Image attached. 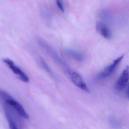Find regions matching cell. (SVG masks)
I'll use <instances>...</instances> for the list:
<instances>
[{"instance_id": "9", "label": "cell", "mask_w": 129, "mask_h": 129, "mask_svg": "<svg viewBox=\"0 0 129 129\" xmlns=\"http://www.w3.org/2000/svg\"><path fill=\"white\" fill-rule=\"evenodd\" d=\"M4 110L6 117L7 119L10 129H18L13 116L7 106H4Z\"/></svg>"}, {"instance_id": "3", "label": "cell", "mask_w": 129, "mask_h": 129, "mask_svg": "<svg viewBox=\"0 0 129 129\" xmlns=\"http://www.w3.org/2000/svg\"><path fill=\"white\" fill-rule=\"evenodd\" d=\"M3 61L20 80L24 83L29 82V78L28 75L12 60L9 58H4Z\"/></svg>"}, {"instance_id": "12", "label": "cell", "mask_w": 129, "mask_h": 129, "mask_svg": "<svg viewBox=\"0 0 129 129\" xmlns=\"http://www.w3.org/2000/svg\"><path fill=\"white\" fill-rule=\"evenodd\" d=\"M126 96L127 98V99H129V85L128 86V88L127 90L126 93Z\"/></svg>"}, {"instance_id": "7", "label": "cell", "mask_w": 129, "mask_h": 129, "mask_svg": "<svg viewBox=\"0 0 129 129\" xmlns=\"http://www.w3.org/2000/svg\"><path fill=\"white\" fill-rule=\"evenodd\" d=\"M63 52L67 57L78 62H82L85 60V56L83 53L73 49L64 48Z\"/></svg>"}, {"instance_id": "5", "label": "cell", "mask_w": 129, "mask_h": 129, "mask_svg": "<svg viewBox=\"0 0 129 129\" xmlns=\"http://www.w3.org/2000/svg\"><path fill=\"white\" fill-rule=\"evenodd\" d=\"M67 72L71 80L77 87L85 92H89L86 83L79 73L71 69Z\"/></svg>"}, {"instance_id": "10", "label": "cell", "mask_w": 129, "mask_h": 129, "mask_svg": "<svg viewBox=\"0 0 129 129\" xmlns=\"http://www.w3.org/2000/svg\"><path fill=\"white\" fill-rule=\"evenodd\" d=\"M39 61L40 63V64L43 68L50 75H51L52 77H54V74L53 72L51 70L49 66L47 64V63L45 61V60L43 59V58L41 57H39Z\"/></svg>"}, {"instance_id": "2", "label": "cell", "mask_w": 129, "mask_h": 129, "mask_svg": "<svg viewBox=\"0 0 129 129\" xmlns=\"http://www.w3.org/2000/svg\"><path fill=\"white\" fill-rule=\"evenodd\" d=\"M37 41L40 46L58 64L65 69L66 71L71 69L69 66L61 58L57 52L52 47L41 38H37Z\"/></svg>"}, {"instance_id": "1", "label": "cell", "mask_w": 129, "mask_h": 129, "mask_svg": "<svg viewBox=\"0 0 129 129\" xmlns=\"http://www.w3.org/2000/svg\"><path fill=\"white\" fill-rule=\"evenodd\" d=\"M0 93L1 98L6 105L13 108L21 117L25 119L29 118L28 114L26 112L24 107L19 102L4 90H1Z\"/></svg>"}, {"instance_id": "6", "label": "cell", "mask_w": 129, "mask_h": 129, "mask_svg": "<svg viewBox=\"0 0 129 129\" xmlns=\"http://www.w3.org/2000/svg\"><path fill=\"white\" fill-rule=\"evenodd\" d=\"M129 80V66H127L115 83V89L118 91L123 90L126 86Z\"/></svg>"}, {"instance_id": "11", "label": "cell", "mask_w": 129, "mask_h": 129, "mask_svg": "<svg viewBox=\"0 0 129 129\" xmlns=\"http://www.w3.org/2000/svg\"><path fill=\"white\" fill-rule=\"evenodd\" d=\"M56 4L59 9L62 12H64L65 7L64 4L61 1L57 0L56 1Z\"/></svg>"}, {"instance_id": "4", "label": "cell", "mask_w": 129, "mask_h": 129, "mask_svg": "<svg viewBox=\"0 0 129 129\" xmlns=\"http://www.w3.org/2000/svg\"><path fill=\"white\" fill-rule=\"evenodd\" d=\"M124 55H123L114 60L112 63L108 66L104 68L101 72H100L97 76L96 78L99 80L105 79L111 76L115 71L119 64L123 58Z\"/></svg>"}, {"instance_id": "8", "label": "cell", "mask_w": 129, "mask_h": 129, "mask_svg": "<svg viewBox=\"0 0 129 129\" xmlns=\"http://www.w3.org/2000/svg\"><path fill=\"white\" fill-rule=\"evenodd\" d=\"M96 31L104 38L109 39L111 38V30L107 25L102 21H98L96 25Z\"/></svg>"}]
</instances>
